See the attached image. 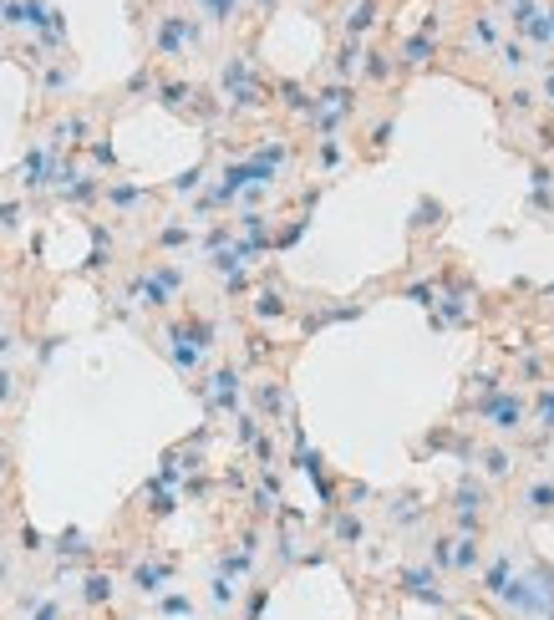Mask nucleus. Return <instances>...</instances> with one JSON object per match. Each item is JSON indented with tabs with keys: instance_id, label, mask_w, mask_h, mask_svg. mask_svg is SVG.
I'll return each instance as SVG.
<instances>
[{
	"instance_id": "nucleus-15",
	"label": "nucleus",
	"mask_w": 554,
	"mask_h": 620,
	"mask_svg": "<svg viewBox=\"0 0 554 620\" xmlns=\"http://www.w3.org/2000/svg\"><path fill=\"white\" fill-rule=\"evenodd\" d=\"M509 580H514V565H509V559H493V565H489V575H483V585H489L493 595H499Z\"/></svg>"
},
{
	"instance_id": "nucleus-16",
	"label": "nucleus",
	"mask_w": 554,
	"mask_h": 620,
	"mask_svg": "<svg viewBox=\"0 0 554 620\" xmlns=\"http://www.w3.org/2000/svg\"><path fill=\"white\" fill-rule=\"evenodd\" d=\"M372 21H376V0H361V5H356V15L346 21V31H351V36H361V31L372 26Z\"/></svg>"
},
{
	"instance_id": "nucleus-37",
	"label": "nucleus",
	"mask_w": 554,
	"mask_h": 620,
	"mask_svg": "<svg viewBox=\"0 0 554 620\" xmlns=\"http://www.w3.org/2000/svg\"><path fill=\"white\" fill-rule=\"evenodd\" d=\"M0 15H5V0H0Z\"/></svg>"
},
{
	"instance_id": "nucleus-38",
	"label": "nucleus",
	"mask_w": 554,
	"mask_h": 620,
	"mask_svg": "<svg viewBox=\"0 0 554 620\" xmlns=\"http://www.w3.org/2000/svg\"><path fill=\"white\" fill-rule=\"evenodd\" d=\"M0 468H5V458H0Z\"/></svg>"
},
{
	"instance_id": "nucleus-36",
	"label": "nucleus",
	"mask_w": 554,
	"mask_h": 620,
	"mask_svg": "<svg viewBox=\"0 0 554 620\" xmlns=\"http://www.w3.org/2000/svg\"><path fill=\"white\" fill-rule=\"evenodd\" d=\"M544 97H549V102H554V77H544Z\"/></svg>"
},
{
	"instance_id": "nucleus-35",
	"label": "nucleus",
	"mask_w": 554,
	"mask_h": 620,
	"mask_svg": "<svg viewBox=\"0 0 554 620\" xmlns=\"http://www.w3.org/2000/svg\"><path fill=\"white\" fill-rule=\"evenodd\" d=\"M5 351H11V331H0V356H5Z\"/></svg>"
},
{
	"instance_id": "nucleus-32",
	"label": "nucleus",
	"mask_w": 554,
	"mask_h": 620,
	"mask_svg": "<svg viewBox=\"0 0 554 620\" xmlns=\"http://www.w3.org/2000/svg\"><path fill=\"white\" fill-rule=\"evenodd\" d=\"M321 163H326V169H335V163H341V148H335V142H331V138H326V142H321Z\"/></svg>"
},
{
	"instance_id": "nucleus-4",
	"label": "nucleus",
	"mask_w": 554,
	"mask_h": 620,
	"mask_svg": "<svg viewBox=\"0 0 554 620\" xmlns=\"http://www.w3.org/2000/svg\"><path fill=\"white\" fill-rule=\"evenodd\" d=\"M402 590L407 595H417V600H427V605H448V595L438 590V575L433 569H423V565H413V569H402Z\"/></svg>"
},
{
	"instance_id": "nucleus-2",
	"label": "nucleus",
	"mask_w": 554,
	"mask_h": 620,
	"mask_svg": "<svg viewBox=\"0 0 554 620\" xmlns=\"http://www.w3.org/2000/svg\"><path fill=\"white\" fill-rule=\"evenodd\" d=\"M224 87H229L234 107H259V102H265V87L249 77L245 62H229V72H224Z\"/></svg>"
},
{
	"instance_id": "nucleus-39",
	"label": "nucleus",
	"mask_w": 554,
	"mask_h": 620,
	"mask_svg": "<svg viewBox=\"0 0 554 620\" xmlns=\"http://www.w3.org/2000/svg\"><path fill=\"white\" fill-rule=\"evenodd\" d=\"M549 21H554V11H549Z\"/></svg>"
},
{
	"instance_id": "nucleus-40",
	"label": "nucleus",
	"mask_w": 554,
	"mask_h": 620,
	"mask_svg": "<svg viewBox=\"0 0 554 620\" xmlns=\"http://www.w3.org/2000/svg\"><path fill=\"white\" fill-rule=\"evenodd\" d=\"M463 620H468V615H463Z\"/></svg>"
},
{
	"instance_id": "nucleus-3",
	"label": "nucleus",
	"mask_w": 554,
	"mask_h": 620,
	"mask_svg": "<svg viewBox=\"0 0 554 620\" xmlns=\"http://www.w3.org/2000/svg\"><path fill=\"white\" fill-rule=\"evenodd\" d=\"M168 585H173V559H142L132 569V590L138 595H163Z\"/></svg>"
},
{
	"instance_id": "nucleus-26",
	"label": "nucleus",
	"mask_w": 554,
	"mask_h": 620,
	"mask_svg": "<svg viewBox=\"0 0 554 620\" xmlns=\"http://www.w3.org/2000/svg\"><path fill=\"white\" fill-rule=\"evenodd\" d=\"M204 5H209L214 21H234V5H239V0H204Z\"/></svg>"
},
{
	"instance_id": "nucleus-14",
	"label": "nucleus",
	"mask_w": 554,
	"mask_h": 620,
	"mask_svg": "<svg viewBox=\"0 0 554 620\" xmlns=\"http://www.w3.org/2000/svg\"><path fill=\"white\" fill-rule=\"evenodd\" d=\"M255 315H259V321H275V315H285V300L275 295V290H259V295H255Z\"/></svg>"
},
{
	"instance_id": "nucleus-6",
	"label": "nucleus",
	"mask_w": 554,
	"mask_h": 620,
	"mask_svg": "<svg viewBox=\"0 0 554 620\" xmlns=\"http://www.w3.org/2000/svg\"><path fill=\"white\" fill-rule=\"evenodd\" d=\"M189 41H194V26H189L183 15H168L163 31H158V52H163V56H183Z\"/></svg>"
},
{
	"instance_id": "nucleus-27",
	"label": "nucleus",
	"mask_w": 554,
	"mask_h": 620,
	"mask_svg": "<svg viewBox=\"0 0 554 620\" xmlns=\"http://www.w3.org/2000/svg\"><path fill=\"white\" fill-rule=\"evenodd\" d=\"M539 427H544V432H554V392H544V397H539Z\"/></svg>"
},
{
	"instance_id": "nucleus-11",
	"label": "nucleus",
	"mask_w": 554,
	"mask_h": 620,
	"mask_svg": "<svg viewBox=\"0 0 554 620\" xmlns=\"http://www.w3.org/2000/svg\"><path fill=\"white\" fill-rule=\"evenodd\" d=\"M209 600H214L219 610H229L234 600H239V585H234V575H214V580H209Z\"/></svg>"
},
{
	"instance_id": "nucleus-1",
	"label": "nucleus",
	"mask_w": 554,
	"mask_h": 620,
	"mask_svg": "<svg viewBox=\"0 0 554 620\" xmlns=\"http://www.w3.org/2000/svg\"><path fill=\"white\" fill-rule=\"evenodd\" d=\"M142 295V305H153V310H163L168 300L183 290V275L173 270V265H158V270H148V275H138V285H132Z\"/></svg>"
},
{
	"instance_id": "nucleus-19",
	"label": "nucleus",
	"mask_w": 554,
	"mask_h": 620,
	"mask_svg": "<svg viewBox=\"0 0 554 620\" xmlns=\"http://www.w3.org/2000/svg\"><path fill=\"white\" fill-rule=\"evenodd\" d=\"M107 199H112V204H122V208H132V204H142V189H132V183H112V189H107Z\"/></svg>"
},
{
	"instance_id": "nucleus-13",
	"label": "nucleus",
	"mask_w": 554,
	"mask_h": 620,
	"mask_svg": "<svg viewBox=\"0 0 554 620\" xmlns=\"http://www.w3.org/2000/svg\"><path fill=\"white\" fill-rule=\"evenodd\" d=\"M524 31H529V41H539V46H549V41H554V21H549L544 11H534V15H529V21H524Z\"/></svg>"
},
{
	"instance_id": "nucleus-34",
	"label": "nucleus",
	"mask_w": 554,
	"mask_h": 620,
	"mask_svg": "<svg viewBox=\"0 0 554 620\" xmlns=\"http://www.w3.org/2000/svg\"><path fill=\"white\" fill-rule=\"evenodd\" d=\"M15 214H21L15 204H5V208H0V229H15Z\"/></svg>"
},
{
	"instance_id": "nucleus-18",
	"label": "nucleus",
	"mask_w": 554,
	"mask_h": 620,
	"mask_svg": "<svg viewBox=\"0 0 554 620\" xmlns=\"http://www.w3.org/2000/svg\"><path fill=\"white\" fill-rule=\"evenodd\" d=\"M433 565H438L442 575H452V539H448V534H438V539H433Z\"/></svg>"
},
{
	"instance_id": "nucleus-30",
	"label": "nucleus",
	"mask_w": 554,
	"mask_h": 620,
	"mask_svg": "<svg viewBox=\"0 0 554 620\" xmlns=\"http://www.w3.org/2000/svg\"><path fill=\"white\" fill-rule=\"evenodd\" d=\"M199 179H204V169H189L179 183H173V189H179V194H194V189H199Z\"/></svg>"
},
{
	"instance_id": "nucleus-31",
	"label": "nucleus",
	"mask_w": 554,
	"mask_h": 620,
	"mask_svg": "<svg viewBox=\"0 0 554 620\" xmlns=\"http://www.w3.org/2000/svg\"><path fill=\"white\" fill-rule=\"evenodd\" d=\"M503 62H509V66H524V62H529V52L519 46V41H509V46H503Z\"/></svg>"
},
{
	"instance_id": "nucleus-5",
	"label": "nucleus",
	"mask_w": 554,
	"mask_h": 620,
	"mask_svg": "<svg viewBox=\"0 0 554 620\" xmlns=\"http://www.w3.org/2000/svg\"><path fill=\"white\" fill-rule=\"evenodd\" d=\"M478 412H489L499 432H519V427H524V402H514V397H499V392H493L489 402H478Z\"/></svg>"
},
{
	"instance_id": "nucleus-10",
	"label": "nucleus",
	"mask_w": 554,
	"mask_h": 620,
	"mask_svg": "<svg viewBox=\"0 0 554 620\" xmlns=\"http://www.w3.org/2000/svg\"><path fill=\"white\" fill-rule=\"evenodd\" d=\"M524 504H529V514L534 518H549L554 514V483H529V493H524Z\"/></svg>"
},
{
	"instance_id": "nucleus-25",
	"label": "nucleus",
	"mask_w": 554,
	"mask_h": 620,
	"mask_svg": "<svg viewBox=\"0 0 554 620\" xmlns=\"http://www.w3.org/2000/svg\"><path fill=\"white\" fill-rule=\"evenodd\" d=\"M189 97H194V92L183 87V82H168V87H163V102H168V107H183Z\"/></svg>"
},
{
	"instance_id": "nucleus-20",
	"label": "nucleus",
	"mask_w": 554,
	"mask_h": 620,
	"mask_svg": "<svg viewBox=\"0 0 554 620\" xmlns=\"http://www.w3.org/2000/svg\"><path fill=\"white\" fill-rule=\"evenodd\" d=\"M402 56H407V62H413V66H423L427 56H433V36H413V41H407V52H402Z\"/></svg>"
},
{
	"instance_id": "nucleus-21",
	"label": "nucleus",
	"mask_w": 554,
	"mask_h": 620,
	"mask_svg": "<svg viewBox=\"0 0 554 620\" xmlns=\"http://www.w3.org/2000/svg\"><path fill=\"white\" fill-rule=\"evenodd\" d=\"M87 549H92V544L82 539L77 529H72V534H62V539H56V555H66V559H72V555H87Z\"/></svg>"
},
{
	"instance_id": "nucleus-33",
	"label": "nucleus",
	"mask_w": 554,
	"mask_h": 620,
	"mask_svg": "<svg viewBox=\"0 0 554 620\" xmlns=\"http://www.w3.org/2000/svg\"><path fill=\"white\" fill-rule=\"evenodd\" d=\"M11 397H15V376L0 372V402H11Z\"/></svg>"
},
{
	"instance_id": "nucleus-23",
	"label": "nucleus",
	"mask_w": 554,
	"mask_h": 620,
	"mask_svg": "<svg viewBox=\"0 0 554 620\" xmlns=\"http://www.w3.org/2000/svg\"><path fill=\"white\" fill-rule=\"evenodd\" d=\"M158 245H163V249H179V245H189V229H183V224H168V229L158 234Z\"/></svg>"
},
{
	"instance_id": "nucleus-7",
	"label": "nucleus",
	"mask_w": 554,
	"mask_h": 620,
	"mask_svg": "<svg viewBox=\"0 0 554 620\" xmlns=\"http://www.w3.org/2000/svg\"><path fill=\"white\" fill-rule=\"evenodd\" d=\"M112 595H117V580L107 575V569H92L87 580H82V605H92V610H97V605H107Z\"/></svg>"
},
{
	"instance_id": "nucleus-8",
	"label": "nucleus",
	"mask_w": 554,
	"mask_h": 620,
	"mask_svg": "<svg viewBox=\"0 0 554 620\" xmlns=\"http://www.w3.org/2000/svg\"><path fill=\"white\" fill-rule=\"evenodd\" d=\"M458 549H452V569H463V575H473L478 565H483V549H478V534H463V539H452Z\"/></svg>"
},
{
	"instance_id": "nucleus-17",
	"label": "nucleus",
	"mask_w": 554,
	"mask_h": 620,
	"mask_svg": "<svg viewBox=\"0 0 554 620\" xmlns=\"http://www.w3.org/2000/svg\"><path fill=\"white\" fill-rule=\"evenodd\" d=\"M158 615H194V600H189V595H163V600H158Z\"/></svg>"
},
{
	"instance_id": "nucleus-12",
	"label": "nucleus",
	"mask_w": 554,
	"mask_h": 620,
	"mask_svg": "<svg viewBox=\"0 0 554 620\" xmlns=\"http://www.w3.org/2000/svg\"><path fill=\"white\" fill-rule=\"evenodd\" d=\"M331 534H335L341 544H361V534H366V529H361L356 514H335V518H331Z\"/></svg>"
},
{
	"instance_id": "nucleus-29",
	"label": "nucleus",
	"mask_w": 554,
	"mask_h": 620,
	"mask_svg": "<svg viewBox=\"0 0 554 620\" xmlns=\"http://www.w3.org/2000/svg\"><path fill=\"white\" fill-rule=\"evenodd\" d=\"M387 72H392V62H387L382 52H372V56H366V77H387Z\"/></svg>"
},
{
	"instance_id": "nucleus-28",
	"label": "nucleus",
	"mask_w": 554,
	"mask_h": 620,
	"mask_svg": "<svg viewBox=\"0 0 554 620\" xmlns=\"http://www.w3.org/2000/svg\"><path fill=\"white\" fill-rule=\"evenodd\" d=\"M31 620H62V600H41V605L31 610Z\"/></svg>"
},
{
	"instance_id": "nucleus-22",
	"label": "nucleus",
	"mask_w": 554,
	"mask_h": 620,
	"mask_svg": "<svg viewBox=\"0 0 554 620\" xmlns=\"http://www.w3.org/2000/svg\"><path fill=\"white\" fill-rule=\"evenodd\" d=\"M483 463H489L493 479H509V473H514V458H509V452H499V448H493L489 458H483Z\"/></svg>"
},
{
	"instance_id": "nucleus-24",
	"label": "nucleus",
	"mask_w": 554,
	"mask_h": 620,
	"mask_svg": "<svg viewBox=\"0 0 554 620\" xmlns=\"http://www.w3.org/2000/svg\"><path fill=\"white\" fill-rule=\"evenodd\" d=\"M356 56H361V46L351 41V46H341V56H335V72L346 77V72H356Z\"/></svg>"
},
{
	"instance_id": "nucleus-9",
	"label": "nucleus",
	"mask_w": 554,
	"mask_h": 620,
	"mask_svg": "<svg viewBox=\"0 0 554 620\" xmlns=\"http://www.w3.org/2000/svg\"><path fill=\"white\" fill-rule=\"evenodd\" d=\"M209 382H214V407H234V397H239V372L224 366V372H214Z\"/></svg>"
}]
</instances>
